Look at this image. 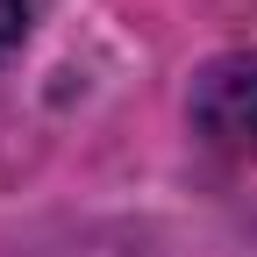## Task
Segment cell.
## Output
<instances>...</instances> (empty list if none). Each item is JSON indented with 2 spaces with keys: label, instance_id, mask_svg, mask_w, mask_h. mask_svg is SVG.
Listing matches in <instances>:
<instances>
[{
  "label": "cell",
  "instance_id": "2",
  "mask_svg": "<svg viewBox=\"0 0 257 257\" xmlns=\"http://www.w3.org/2000/svg\"><path fill=\"white\" fill-rule=\"evenodd\" d=\"M22 29H29V0H0V57L22 43Z\"/></svg>",
  "mask_w": 257,
  "mask_h": 257
},
{
  "label": "cell",
  "instance_id": "1",
  "mask_svg": "<svg viewBox=\"0 0 257 257\" xmlns=\"http://www.w3.org/2000/svg\"><path fill=\"white\" fill-rule=\"evenodd\" d=\"M193 128L221 157H257V57L229 50L193 79Z\"/></svg>",
  "mask_w": 257,
  "mask_h": 257
}]
</instances>
